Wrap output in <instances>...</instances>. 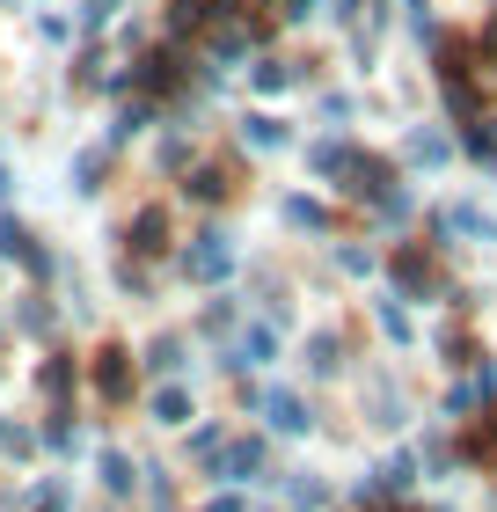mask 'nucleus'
<instances>
[{"mask_svg": "<svg viewBox=\"0 0 497 512\" xmlns=\"http://www.w3.org/2000/svg\"><path fill=\"white\" fill-rule=\"evenodd\" d=\"M432 235L439 249H497V213H483L476 198H454L432 213Z\"/></svg>", "mask_w": 497, "mask_h": 512, "instance_id": "f257e3e1", "label": "nucleus"}, {"mask_svg": "<svg viewBox=\"0 0 497 512\" xmlns=\"http://www.w3.org/2000/svg\"><path fill=\"white\" fill-rule=\"evenodd\" d=\"M234 264H242V249H234L227 227H205V235H191V249H183V278H191V286H220V278H234Z\"/></svg>", "mask_w": 497, "mask_h": 512, "instance_id": "f03ea898", "label": "nucleus"}, {"mask_svg": "<svg viewBox=\"0 0 497 512\" xmlns=\"http://www.w3.org/2000/svg\"><path fill=\"white\" fill-rule=\"evenodd\" d=\"M212 483H234V491H264V483H278L271 476V447H264V439H227Z\"/></svg>", "mask_w": 497, "mask_h": 512, "instance_id": "7ed1b4c3", "label": "nucleus"}, {"mask_svg": "<svg viewBox=\"0 0 497 512\" xmlns=\"http://www.w3.org/2000/svg\"><path fill=\"white\" fill-rule=\"evenodd\" d=\"M256 417H264V425H271L278 439H307V432H315V403H307L300 388H286V381H271V388H264Z\"/></svg>", "mask_w": 497, "mask_h": 512, "instance_id": "20e7f679", "label": "nucleus"}, {"mask_svg": "<svg viewBox=\"0 0 497 512\" xmlns=\"http://www.w3.org/2000/svg\"><path fill=\"white\" fill-rule=\"evenodd\" d=\"M169 88H191V66H183L176 44H154L147 59H132V96H169Z\"/></svg>", "mask_w": 497, "mask_h": 512, "instance_id": "39448f33", "label": "nucleus"}, {"mask_svg": "<svg viewBox=\"0 0 497 512\" xmlns=\"http://www.w3.org/2000/svg\"><path fill=\"white\" fill-rule=\"evenodd\" d=\"M454 132H446V125H410V132H402V169H410V176H439V169H454Z\"/></svg>", "mask_w": 497, "mask_h": 512, "instance_id": "423d86ee", "label": "nucleus"}, {"mask_svg": "<svg viewBox=\"0 0 497 512\" xmlns=\"http://www.w3.org/2000/svg\"><path fill=\"white\" fill-rule=\"evenodd\" d=\"M0 264H22L30 278H52V271H59V256L37 242V227H30V220L0 213Z\"/></svg>", "mask_w": 497, "mask_h": 512, "instance_id": "0eeeda50", "label": "nucleus"}, {"mask_svg": "<svg viewBox=\"0 0 497 512\" xmlns=\"http://www.w3.org/2000/svg\"><path fill=\"white\" fill-rule=\"evenodd\" d=\"M220 366H227V374H264V366H278V330H271V322H242V330L227 337Z\"/></svg>", "mask_w": 497, "mask_h": 512, "instance_id": "6e6552de", "label": "nucleus"}, {"mask_svg": "<svg viewBox=\"0 0 497 512\" xmlns=\"http://www.w3.org/2000/svg\"><path fill=\"white\" fill-rule=\"evenodd\" d=\"M110 169H117V154L103 147V139H88V147L66 154V191H74V198H103Z\"/></svg>", "mask_w": 497, "mask_h": 512, "instance_id": "1a4fd4ad", "label": "nucleus"}, {"mask_svg": "<svg viewBox=\"0 0 497 512\" xmlns=\"http://www.w3.org/2000/svg\"><path fill=\"white\" fill-rule=\"evenodd\" d=\"M234 139H242V154H286L293 125L278 118V110H242V118H234Z\"/></svg>", "mask_w": 497, "mask_h": 512, "instance_id": "9d476101", "label": "nucleus"}, {"mask_svg": "<svg viewBox=\"0 0 497 512\" xmlns=\"http://www.w3.org/2000/svg\"><path fill=\"white\" fill-rule=\"evenodd\" d=\"M359 410H366L373 432H402V425H410V395H402L395 381H381V374L359 388Z\"/></svg>", "mask_w": 497, "mask_h": 512, "instance_id": "9b49d317", "label": "nucleus"}, {"mask_svg": "<svg viewBox=\"0 0 497 512\" xmlns=\"http://www.w3.org/2000/svg\"><path fill=\"white\" fill-rule=\"evenodd\" d=\"M147 417L161 432H191L198 425V395L183 388V381H154V395H147Z\"/></svg>", "mask_w": 497, "mask_h": 512, "instance_id": "f8f14e48", "label": "nucleus"}, {"mask_svg": "<svg viewBox=\"0 0 497 512\" xmlns=\"http://www.w3.org/2000/svg\"><path fill=\"white\" fill-rule=\"evenodd\" d=\"M88 381H96V395L117 410V403L132 395V352H125V344H103V352L88 359Z\"/></svg>", "mask_w": 497, "mask_h": 512, "instance_id": "ddd939ff", "label": "nucleus"}, {"mask_svg": "<svg viewBox=\"0 0 497 512\" xmlns=\"http://www.w3.org/2000/svg\"><path fill=\"white\" fill-rule=\"evenodd\" d=\"M337 191H351V198H359V205H381L388 191H402V176L388 169V161H381V154H359V161H351V176L337 183Z\"/></svg>", "mask_w": 497, "mask_h": 512, "instance_id": "4468645a", "label": "nucleus"}, {"mask_svg": "<svg viewBox=\"0 0 497 512\" xmlns=\"http://www.w3.org/2000/svg\"><path fill=\"white\" fill-rule=\"evenodd\" d=\"M293 359H300L307 381H337V374H344V337H337V330H307Z\"/></svg>", "mask_w": 497, "mask_h": 512, "instance_id": "2eb2a0df", "label": "nucleus"}, {"mask_svg": "<svg viewBox=\"0 0 497 512\" xmlns=\"http://www.w3.org/2000/svg\"><path fill=\"white\" fill-rule=\"evenodd\" d=\"M139 359H147L154 381H183V366H191V330H154Z\"/></svg>", "mask_w": 497, "mask_h": 512, "instance_id": "dca6fc26", "label": "nucleus"}, {"mask_svg": "<svg viewBox=\"0 0 497 512\" xmlns=\"http://www.w3.org/2000/svg\"><path fill=\"white\" fill-rule=\"evenodd\" d=\"M154 118H161V103H154V96H132V103H117V110H110V132H103V147L117 154V147H132V139H147V132H154Z\"/></svg>", "mask_w": 497, "mask_h": 512, "instance_id": "f3484780", "label": "nucleus"}, {"mask_svg": "<svg viewBox=\"0 0 497 512\" xmlns=\"http://www.w3.org/2000/svg\"><path fill=\"white\" fill-rule=\"evenodd\" d=\"M278 220L293 227V235H315V242H337V213H329L322 198H307V191H293L286 205H278Z\"/></svg>", "mask_w": 497, "mask_h": 512, "instance_id": "a211bd4d", "label": "nucleus"}, {"mask_svg": "<svg viewBox=\"0 0 497 512\" xmlns=\"http://www.w3.org/2000/svg\"><path fill=\"white\" fill-rule=\"evenodd\" d=\"M125 249L132 256H161L169 249V205H139V213L125 220Z\"/></svg>", "mask_w": 497, "mask_h": 512, "instance_id": "6ab92c4d", "label": "nucleus"}, {"mask_svg": "<svg viewBox=\"0 0 497 512\" xmlns=\"http://www.w3.org/2000/svg\"><path fill=\"white\" fill-rule=\"evenodd\" d=\"M286 505L293 512H329L337 505V483H329L322 469H286Z\"/></svg>", "mask_w": 497, "mask_h": 512, "instance_id": "aec40b11", "label": "nucleus"}, {"mask_svg": "<svg viewBox=\"0 0 497 512\" xmlns=\"http://www.w3.org/2000/svg\"><path fill=\"white\" fill-rule=\"evenodd\" d=\"M249 44H256V30H249V22H227V30H212V52H205V74H212V81H220V74H227V66H242V59H249Z\"/></svg>", "mask_w": 497, "mask_h": 512, "instance_id": "412c9836", "label": "nucleus"}, {"mask_svg": "<svg viewBox=\"0 0 497 512\" xmlns=\"http://www.w3.org/2000/svg\"><path fill=\"white\" fill-rule=\"evenodd\" d=\"M351 161H359L351 139H315V147H307V176H315V183H344Z\"/></svg>", "mask_w": 497, "mask_h": 512, "instance_id": "4be33fe9", "label": "nucleus"}, {"mask_svg": "<svg viewBox=\"0 0 497 512\" xmlns=\"http://www.w3.org/2000/svg\"><path fill=\"white\" fill-rule=\"evenodd\" d=\"M227 425H220V417H205V425H191V432H183V461H198V469L212 476V469H220V454H227Z\"/></svg>", "mask_w": 497, "mask_h": 512, "instance_id": "5701e85b", "label": "nucleus"}, {"mask_svg": "<svg viewBox=\"0 0 497 512\" xmlns=\"http://www.w3.org/2000/svg\"><path fill=\"white\" fill-rule=\"evenodd\" d=\"M373 322H381V337L402 344V352L417 344V322H410V300H402V293H373Z\"/></svg>", "mask_w": 497, "mask_h": 512, "instance_id": "b1692460", "label": "nucleus"}, {"mask_svg": "<svg viewBox=\"0 0 497 512\" xmlns=\"http://www.w3.org/2000/svg\"><path fill=\"white\" fill-rule=\"evenodd\" d=\"M74 381H81V359L74 352H44V366H37V395H44V403H66Z\"/></svg>", "mask_w": 497, "mask_h": 512, "instance_id": "393cba45", "label": "nucleus"}, {"mask_svg": "<svg viewBox=\"0 0 497 512\" xmlns=\"http://www.w3.org/2000/svg\"><path fill=\"white\" fill-rule=\"evenodd\" d=\"M183 198H191V205H227V198H234V169L205 161V169H191V176H183Z\"/></svg>", "mask_w": 497, "mask_h": 512, "instance_id": "a878e982", "label": "nucleus"}, {"mask_svg": "<svg viewBox=\"0 0 497 512\" xmlns=\"http://www.w3.org/2000/svg\"><path fill=\"white\" fill-rule=\"evenodd\" d=\"M432 256H417V249H395V293L402 300H432Z\"/></svg>", "mask_w": 497, "mask_h": 512, "instance_id": "bb28decb", "label": "nucleus"}, {"mask_svg": "<svg viewBox=\"0 0 497 512\" xmlns=\"http://www.w3.org/2000/svg\"><path fill=\"white\" fill-rule=\"evenodd\" d=\"M96 476H103V491H110V498H132V491H139V476H147V469H139V461H132L125 447H103Z\"/></svg>", "mask_w": 497, "mask_h": 512, "instance_id": "cd10ccee", "label": "nucleus"}, {"mask_svg": "<svg viewBox=\"0 0 497 512\" xmlns=\"http://www.w3.org/2000/svg\"><path fill=\"white\" fill-rule=\"evenodd\" d=\"M191 154H198V125H176V132L154 147V169H161V176H191Z\"/></svg>", "mask_w": 497, "mask_h": 512, "instance_id": "c85d7f7f", "label": "nucleus"}, {"mask_svg": "<svg viewBox=\"0 0 497 512\" xmlns=\"http://www.w3.org/2000/svg\"><path fill=\"white\" fill-rule=\"evenodd\" d=\"M249 88H256V96H286V88H300V74H293V59L264 52V59L249 66Z\"/></svg>", "mask_w": 497, "mask_h": 512, "instance_id": "c756f323", "label": "nucleus"}, {"mask_svg": "<svg viewBox=\"0 0 497 512\" xmlns=\"http://www.w3.org/2000/svg\"><path fill=\"white\" fill-rule=\"evenodd\" d=\"M15 330H22V337H52V330H59V308H52L44 293H22V300H15Z\"/></svg>", "mask_w": 497, "mask_h": 512, "instance_id": "7c9ffc66", "label": "nucleus"}, {"mask_svg": "<svg viewBox=\"0 0 497 512\" xmlns=\"http://www.w3.org/2000/svg\"><path fill=\"white\" fill-rule=\"evenodd\" d=\"M329 264H337L344 278H373V271H381V249H359V242H329Z\"/></svg>", "mask_w": 497, "mask_h": 512, "instance_id": "2f4dec72", "label": "nucleus"}, {"mask_svg": "<svg viewBox=\"0 0 497 512\" xmlns=\"http://www.w3.org/2000/svg\"><path fill=\"white\" fill-rule=\"evenodd\" d=\"M191 330H198V337H227V330H242V315H234V300L220 293V300H205V308H198Z\"/></svg>", "mask_w": 497, "mask_h": 512, "instance_id": "473e14b6", "label": "nucleus"}, {"mask_svg": "<svg viewBox=\"0 0 497 512\" xmlns=\"http://www.w3.org/2000/svg\"><path fill=\"white\" fill-rule=\"evenodd\" d=\"M74 37H81V22H74V15H59V8H37V44H52V52H66Z\"/></svg>", "mask_w": 497, "mask_h": 512, "instance_id": "72a5a7b5", "label": "nucleus"}, {"mask_svg": "<svg viewBox=\"0 0 497 512\" xmlns=\"http://www.w3.org/2000/svg\"><path fill=\"white\" fill-rule=\"evenodd\" d=\"M205 22H212L205 0H169V37H198Z\"/></svg>", "mask_w": 497, "mask_h": 512, "instance_id": "f704fd0d", "label": "nucleus"}, {"mask_svg": "<svg viewBox=\"0 0 497 512\" xmlns=\"http://www.w3.org/2000/svg\"><path fill=\"white\" fill-rule=\"evenodd\" d=\"M476 403H490V395H483V381H476V374H468L461 388H446V403H439V410H446V417H468Z\"/></svg>", "mask_w": 497, "mask_h": 512, "instance_id": "c9c22d12", "label": "nucleus"}, {"mask_svg": "<svg viewBox=\"0 0 497 512\" xmlns=\"http://www.w3.org/2000/svg\"><path fill=\"white\" fill-rule=\"evenodd\" d=\"M117 8H125V0H81V15H74V22H81V37H88V30H110Z\"/></svg>", "mask_w": 497, "mask_h": 512, "instance_id": "e433bc0d", "label": "nucleus"}, {"mask_svg": "<svg viewBox=\"0 0 497 512\" xmlns=\"http://www.w3.org/2000/svg\"><path fill=\"white\" fill-rule=\"evenodd\" d=\"M461 359H468V330L446 322V330H439V366H461Z\"/></svg>", "mask_w": 497, "mask_h": 512, "instance_id": "4c0bfd02", "label": "nucleus"}, {"mask_svg": "<svg viewBox=\"0 0 497 512\" xmlns=\"http://www.w3.org/2000/svg\"><path fill=\"white\" fill-rule=\"evenodd\" d=\"M198 512H249V498H242V491H220V498H205Z\"/></svg>", "mask_w": 497, "mask_h": 512, "instance_id": "58836bf2", "label": "nucleus"}, {"mask_svg": "<svg viewBox=\"0 0 497 512\" xmlns=\"http://www.w3.org/2000/svg\"><path fill=\"white\" fill-rule=\"evenodd\" d=\"M307 15H322V0H286V22H293V30H300Z\"/></svg>", "mask_w": 497, "mask_h": 512, "instance_id": "ea45409f", "label": "nucleus"}, {"mask_svg": "<svg viewBox=\"0 0 497 512\" xmlns=\"http://www.w3.org/2000/svg\"><path fill=\"white\" fill-rule=\"evenodd\" d=\"M205 8H212V22H234V15H242V0H205Z\"/></svg>", "mask_w": 497, "mask_h": 512, "instance_id": "a19ab883", "label": "nucleus"}, {"mask_svg": "<svg viewBox=\"0 0 497 512\" xmlns=\"http://www.w3.org/2000/svg\"><path fill=\"white\" fill-rule=\"evenodd\" d=\"M476 44H490V52H497V8L483 15V30H476Z\"/></svg>", "mask_w": 497, "mask_h": 512, "instance_id": "79ce46f5", "label": "nucleus"}, {"mask_svg": "<svg viewBox=\"0 0 497 512\" xmlns=\"http://www.w3.org/2000/svg\"><path fill=\"white\" fill-rule=\"evenodd\" d=\"M15 191V169H8V161H0V198H8Z\"/></svg>", "mask_w": 497, "mask_h": 512, "instance_id": "37998d69", "label": "nucleus"}, {"mask_svg": "<svg viewBox=\"0 0 497 512\" xmlns=\"http://www.w3.org/2000/svg\"><path fill=\"white\" fill-rule=\"evenodd\" d=\"M30 8H52V0H30Z\"/></svg>", "mask_w": 497, "mask_h": 512, "instance_id": "c03bdc74", "label": "nucleus"}]
</instances>
